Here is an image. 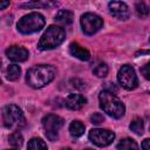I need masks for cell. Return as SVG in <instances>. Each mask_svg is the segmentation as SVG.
Instances as JSON below:
<instances>
[{
  "instance_id": "obj_1",
  "label": "cell",
  "mask_w": 150,
  "mask_h": 150,
  "mask_svg": "<svg viewBox=\"0 0 150 150\" xmlns=\"http://www.w3.org/2000/svg\"><path fill=\"white\" fill-rule=\"evenodd\" d=\"M55 69L48 64H38L32 67L26 75V81L32 88H42L53 81Z\"/></svg>"
},
{
  "instance_id": "obj_2",
  "label": "cell",
  "mask_w": 150,
  "mask_h": 150,
  "mask_svg": "<svg viewBox=\"0 0 150 150\" xmlns=\"http://www.w3.org/2000/svg\"><path fill=\"white\" fill-rule=\"evenodd\" d=\"M98 100H100L101 109L109 116L114 118H121L124 115L125 112L124 104L118 97L115 96V94L103 89L98 95Z\"/></svg>"
},
{
  "instance_id": "obj_3",
  "label": "cell",
  "mask_w": 150,
  "mask_h": 150,
  "mask_svg": "<svg viewBox=\"0 0 150 150\" xmlns=\"http://www.w3.org/2000/svg\"><path fill=\"white\" fill-rule=\"evenodd\" d=\"M66 38V32L62 27L52 25L49 26L46 32L42 34L40 41H39V49L41 50H48V49H54L59 47Z\"/></svg>"
},
{
  "instance_id": "obj_4",
  "label": "cell",
  "mask_w": 150,
  "mask_h": 150,
  "mask_svg": "<svg viewBox=\"0 0 150 150\" xmlns=\"http://www.w3.org/2000/svg\"><path fill=\"white\" fill-rule=\"evenodd\" d=\"M4 125L8 129H20L25 125V116L22 110L15 104H7L2 109Z\"/></svg>"
},
{
  "instance_id": "obj_5",
  "label": "cell",
  "mask_w": 150,
  "mask_h": 150,
  "mask_svg": "<svg viewBox=\"0 0 150 150\" xmlns=\"http://www.w3.org/2000/svg\"><path fill=\"white\" fill-rule=\"evenodd\" d=\"M45 26V18L40 13H29L22 16L18 22V30L22 34L39 32Z\"/></svg>"
},
{
  "instance_id": "obj_6",
  "label": "cell",
  "mask_w": 150,
  "mask_h": 150,
  "mask_svg": "<svg viewBox=\"0 0 150 150\" xmlns=\"http://www.w3.org/2000/svg\"><path fill=\"white\" fill-rule=\"evenodd\" d=\"M42 125L46 130L47 138L55 141L57 138V131L63 125V118L54 114H48L42 118Z\"/></svg>"
},
{
  "instance_id": "obj_7",
  "label": "cell",
  "mask_w": 150,
  "mask_h": 150,
  "mask_svg": "<svg viewBox=\"0 0 150 150\" xmlns=\"http://www.w3.org/2000/svg\"><path fill=\"white\" fill-rule=\"evenodd\" d=\"M117 80H118L120 84L128 90L135 89L138 84L136 73H135L134 68L129 64H124L120 68L118 74H117Z\"/></svg>"
},
{
  "instance_id": "obj_8",
  "label": "cell",
  "mask_w": 150,
  "mask_h": 150,
  "mask_svg": "<svg viewBox=\"0 0 150 150\" xmlns=\"http://www.w3.org/2000/svg\"><path fill=\"white\" fill-rule=\"evenodd\" d=\"M102 26H103V20L94 13H86L81 16V27L83 33L87 35L95 34L97 30L101 29Z\"/></svg>"
},
{
  "instance_id": "obj_9",
  "label": "cell",
  "mask_w": 150,
  "mask_h": 150,
  "mask_svg": "<svg viewBox=\"0 0 150 150\" xmlns=\"http://www.w3.org/2000/svg\"><path fill=\"white\" fill-rule=\"evenodd\" d=\"M115 134L108 129H91L89 131V139L97 146H107L112 143Z\"/></svg>"
},
{
  "instance_id": "obj_10",
  "label": "cell",
  "mask_w": 150,
  "mask_h": 150,
  "mask_svg": "<svg viewBox=\"0 0 150 150\" xmlns=\"http://www.w3.org/2000/svg\"><path fill=\"white\" fill-rule=\"evenodd\" d=\"M108 7H109V12L120 20H127L130 15L129 7L127 6V4L122 1H111L109 2Z\"/></svg>"
},
{
  "instance_id": "obj_11",
  "label": "cell",
  "mask_w": 150,
  "mask_h": 150,
  "mask_svg": "<svg viewBox=\"0 0 150 150\" xmlns=\"http://www.w3.org/2000/svg\"><path fill=\"white\" fill-rule=\"evenodd\" d=\"M6 55L9 60H12L14 62H23L28 59L29 53L26 48H23L21 46H12V47L7 48Z\"/></svg>"
},
{
  "instance_id": "obj_12",
  "label": "cell",
  "mask_w": 150,
  "mask_h": 150,
  "mask_svg": "<svg viewBox=\"0 0 150 150\" xmlns=\"http://www.w3.org/2000/svg\"><path fill=\"white\" fill-rule=\"evenodd\" d=\"M87 103V98L80 94H70L66 98V105L70 110H79Z\"/></svg>"
},
{
  "instance_id": "obj_13",
  "label": "cell",
  "mask_w": 150,
  "mask_h": 150,
  "mask_svg": "<svg viewBox=\"0 0 150 150\" xmlns=\"http://www.w3.org/2000/svg\"><path fill=\"white\" fill-rule=\"evenodd\" d=\"M69 52L73 56H75L76 59L79 60H82V61H87L90 59V53L88 49L83 48L82 46H80L77 42H73L70 43L69 46Z\"/></svg>"
},
{
  "instance_id": "obj_14",
  "label": "cell",
  "mask_w": 150,
  "mask_h": 150,
  "mask_svg": "<svg viewBox=\"0 0 150 150\" xmlns=\"http://www.w3.org/2000/svg\"><path fill=\"white\" fill-rule=\"evenodd\" d=\"M73 13L68 9H61L57 12L56 16H55V21L59 23V25H62V26H68L73 22Z\"/></svg>"
},
{
  "instance_id": "obj_15",
  "label": "cell",
  "mask_w": 150,
  "mask_h": 150,
  "mask_svg": "<svg viewBox=\"0 0 150 150\" xmlns=\"http://www.w3.org/2000/svg\"><path fill=\"white\" fill-rule=\"evenodd\" d=\"M69 132L75 138L82 136L83 132H84V125H83V123L80 122V121H73L70 123V125H69Z\"/></svg>"
},
{
  "instance_id": "obj_16",
  "label": "cell",
  "mask_w": 150,
  "mask_h": 150,
  "mask_svg": "<svg viewBox=\"0 0 150 150\" xmlns=\"http://www.w3.org/2000/svg\"><path fill=\"white\" fill-rule=\"evenodd\" d=\"M117 149L118 150H138V145L132 138L127 137L120 141V143L117 144Z\"/></svg>"
},
{
  "instance_id": "obj_17",
  "label": "cell",
  "mask_w": 150,
  "mask_h": 150,
  "mask_svg": "<svg viewBox=\"0 0 150 150\" xmlns=\"http://www.w3.org/2000/svg\"><path fill=\"white\" fill-rule=\"evenodd\" d=\"M8 142H9V144H11L12 146H14V148H20V146L23 144V137H22V135L20 134L19 130H15V131H13V132L9 135Z\"/></svg>"
},
{
  "instance_id": "obj_18",
  "label": "cell",
  "mask_w": 150,
  "mask_h": 150,
  "mask_svg": "<svg viewBox=\"0 0 150 150\" xmlns=\"http://www.w3.org/2000/svg\"><path fill=\"white\" fill-rule=\"evenodd\" d=\"M27 149L28 150H48L47 144L41 138H38V137H34L28 142Z\"/></svg>"
},
{
  "instance_id": "obj_19",
  "label": "cell",
  "mask_w": 150,
  "mask_h": 150,
  "mask_svg": "<svg viewBox=\"0 0 150 150\" xmlns=\"http://www.w3.org/2000/svg\"><path fill=\"white\" fill-rule=\"evenodd\" d=\"M20 74H21V69L19 66L16 64H9L8 68H7V71H6V77L9 80V81H15L20 77Z\"/></svg>"
},
{
  "instance_id": "obj_20",
  "label": "cell",
  "mask_w": 150,
  "mask_h": 150,
  "mask_svg": "<svg viewBox=\"0 0 150 150\" xmlns=\"http://www.w3.org/2000/svg\"><path fill=\"white\" fill-rule=\"evenodd\" d=\"M129 128H130V130L134 131L136 135H142L143 131H144V124H143L142 118H139V117L134 118V120L131 121Z\"/></svg>"
},
{
  "instance_id": "obj_21",
  "label": "cell",
  "mask_w": 150,
  "mask_h": 150,
  "mask_svg": "<svg viewBox=\"0 0 150 150\" xmlns=\"http://www.w3.org/2000/svg\"><path fill=\"white\" fill-rule=\"evenodd\" d=\"M93 71L97 77H104L108 74V66L104 62H100L94 67Z\"/></svg>"
},
{
  "instance_id": "obj_22",
  "label": "cell",
  "mask_w": 150,
  "mask_h": 150,
  "mask_svg": "<svg viewBox=\"0 0 150 150\" xmlns=\"http://www.w3.org/2000/svg\"><path fill=\"white\" fill-rule=\"evenodd\" d=\"M136 13L139 18H145L150 14V8L144 2H137L136 4Z\"/></svg>"
},
{
  "instance_id": "obj_23",
  "label": "cell",
  "mask_w": 150,
  "mask_h": 150,
  "mask_svg": "<svg viewBox=\"0 0 150 150\" xmlns=\"http://www.w3.org/2000/svg\"><path fill=\"white\" fill-rule=\"evenodd\" d=\"M103 121H104V117H103L100 112H94V114L90 116V122H91L93 124L98 125V124H101Z\"/></svg>"
},
{
  "instance_id": "obj_24",
  "label": "cell",
  "mask_w": 150,
  "mask_h": 150,
  "mask_svg": "<svg viewBox=\"0 0 150 150\" xmlns=\"http://www.w3.org/2000/svg\"><path fill=\"white\" fill-rule=\"evenodd\" d=\"M141 73H142V75H143L146 80H150V62L145 63V64L141 68Z\"/></svg>"
},
{
  "instance_id": "obj_25",
  "label": "cell",
  "mask_w": 150,
  "mask_h": 150,
  "mask_svg": "<svg viewBox=\"0 0 150 150\" xmlns=\"http://www.w3.org/2000/svg\"><path fill=\"white\" fill-rule=\"evenodd\" d=\"M71 83H74L73 84V87H75V88H79V89H83L84 88V83L82 82V81H80V80H71Z\"/></svg>"
},
{
  "instance_id": "obj_26",
  "label": "cell",
  "mask_w": 150,
  "mask_h": 150,
  "mask_svg": "<svg viewBox=\"0 0 150 150\" xmlns=\"http://www.w3.org/2000/svg\"><path fill=\"white\" fill-rule=\"evenodd\" d=\"M142 149L143 150H150V138H146L142 142Z\"/></svg>"
},
{
  "instance_id": "obj_27",
  "label": "cell",
  "mask_w": 150,
  "mask_h": 150,
  "mask_svg": "<svg viewBox=\"0 0 150 150\" xmlns=\"http://www.w3.org/2000/svg\"><path fill=\"white\" fill-rule=\"evenodd\" d=\"M9 5V1H5V2H0V8L1 9H4L6 6H8Z\"/></svg>"
},
{
  "instance_id": "obj_28",
  "label": "cell",
  "mask_w": 150,
  "mask_h": 150,
  "mask_svg": "<svg viewBox=\"0 0 150 150\" xmlns=\"http://www.w3.org/2000/svg\"><path fill=\"white\" fill-rule=\"evenodd\" d=\"M61 150H71V149H69V148H63V149H61Z\"/></svg>"
},
{
  "instance_id": "obj_29",
  "label": "cell",
  "mask_w": 150,
  "mask_h": 150,
  "mask_svg": "<svg viewBox=\"0 0 150 150\" xmlns=\"http://www.w3.org/2000/svg\"><path fill=\"white\" fill-rule=\"evenodd\" d=\"M11 150H18V149H11Z\"/></svg>"
},
{
  "instance_id": "obj_30",
  "label": "cell",
  "mask_w": 150,
  "mask_h": 150,
  "mask_svg": "<svg viewBox=\"0 0 150 150\" xmlns=\"http://www.w3.org/2000/svg\"><path fill=\"white\" fill-rule=\"evenodd\" d=\"M86 150H93V149H86Z\"/></svg>"
},
{
  "instance_id": "obj_31",
  "label": "cell",
  "mask_w": 150,
  "mask_h": 150,
  "mask_svg": "<svg viewBox=\"0 0 150 150\" xmlns=\"http://www.w3.org/2000/svg\"><path fill=\"white\" fill-rule=\"evenodd\" d=\"M149 40H150V39H149Z\"/></svg>"
}]
</instances>
